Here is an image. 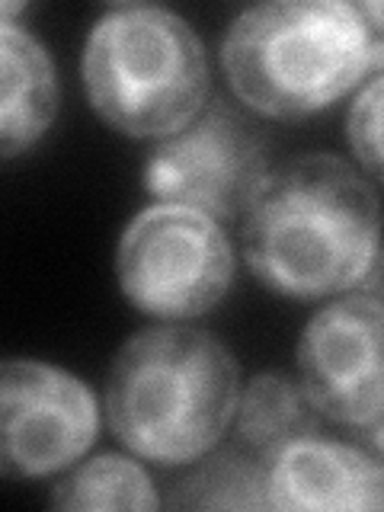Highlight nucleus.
Wrapping results in <instances>:
<instances>
[{
	"instance_id": "1",
	"label": "nucleus",
	"mask_w": 384,
	"mask_h": 512,
	"mask_svg": "<svg viewBox=\"0 0 384 512\" xmlns=\"http://www.w3.org/2000/svg\"><path fill=\"white\" fill-rule=\"evenodd\" d=\"M381 247V205L365 176L333 154L269 170L244 215V260L285 298L356 288Z\"/></svg>"
},
{
	"instance_id": "2",
	"label": "nucleus",
	"mask_w": 384,
	"mask_h": 512,
	"mask_svg": "<svg viewBox=\"0 0 384 512\" xmlns=\"http://www.w3.org/2000/svg\"><path fill=\"white\" fill-rule=\"evenodd\" d=\"M221 64L240 103L269 119H301L384 74V36L359 4L269 0L234 16Z\"/></svg>"
},
{
	"instance_id": "3",
	"label": "nucleus",
	"mask_w": 384,
	"mask_h": 512,
	"mask_svg": "<svg viewBox=\"0 0 384 512\" xmlns=\"http://www.w3.org/2000/svg\"><path fill=\"white\" fill-rule=\"evenodd\" d=\"M240 368L215 336L151 327L132 336L106 378V423L128 452L176 468L205 458L237 416Z\"/></svg>"
},
{
	"instance_id": "4",
	"label": "nucleus",
	"mask_w": 384,
	"mask_h": 512,
	"mask_svg": "<svg viewBox=\"0 0 384 512\" xmlns=\"http://www.w3.org/2000/svg\"><path fill=\"white\" fill-rule=\"evenodd\" d=\"M80 74L93 112L128 138L180 132L208 106L212 90L196 29L154 4L106 10L87 36Z\"/></svg>"
},
{
	"instance_id": "5",
	"label": "nucleus",
	"mask_w": 384,
	"mask_h": 512,
	"mask_svg": "<svg viewBox=\"0 0 384 512\" xmlns=\"http://www.w3.org/2000/svg\"><path fill=\"white\" fill-rule=\"evenodd\" d=\"M125 301L148 317H202L234 282V247L215 218L157 202L125 224L116 247Z\"/></svg>"
},
{
	"instance_id": "6",
	"label": "nucleus",
	"mask_w": 384,
	"mask_h": 512,
	"mask_svg": "<svg viewBox=\"0 0 384 512\" xmlns=\"http://www.w3.org/2000/svg\"><path fill=\"white\" fill-rule=\"evenodd\" d=\"M266 176L263 135L221 100L208 103L144 160V189L154 202L192 208L218 224L244 218Z\"/></svg>"
},
{
	"instance_id": "7",
	"label": "nucleus",
	"mask_w": 384,
	"mask_h": 512,
	"mask_svg": "<svg viewBox=\"0 0 384 512\" xmlns=\"http://www.w3.org/2000/svg\"><path fill=\"white\" fill-rule=\"evenodd\" d=\"M100 429L84 381L39 359H7L0 372V468L13 480L74 468Z\"/></svg>"
},
{
	"instance_id": "8",
	"label": "nucleus",
	"mask_w": 384,
	"mask_h": 512,
	"mask_svg": "<svg viewBox=\"0 0 384 512\" xmlns=\"http://www.w3.org/2000/svg\"><path fill=\"white\" fill-rule=\"evenodd\" d=\"M298 381L314 410L365 429L384 413V304L349 292L320 308L295 349Z\"/></svg>"
},
{
	"instance_id": "9",
	"label": "nucleus",
	"mask_w": 384,
	"mask_h": 512,
	"mask_svg": "<svg viewBox=\"0 0 384 512\" xmlns=\"http://www.w3.org/2000/svg\"><path fill=\"white\" fill-rule=\"evenodd\" d=\"M272 509H384V464L362 448L298 439L269 461Z\"/></svg>"
},
{
	"instance_id": "10",
	"label": "nucleus",
	"mask_w": 384,
	"mask_h": 512,
	"mask_svg": "<svg viewBox=\"0 0 384 512\" xmlns=\"http://www.w3.org/2000/svg\"><path fill=\"white\" fill-rule=\"evenodd\" d=\"M0 151L16 157L29 151L55 122L58 74L45 45L13 20H0Z\"/></svg>"
},
{
	"instance_id": "11",
	"label": "nucleus",
	"mask_w": 384,
	"mask_h": 512,
	"mask_svg": "<svg viewBox=\"0 0 384 512\" xmlns=\"http://www.w3.org/2000/svg\"><path fill=\"white\" fill-rule=\"evenodd\" d=\"M317 410L304 394L301 381L266 372L256 375L237 404V436L253 455L272 461L285 445L308 439L317 432Z\"/></svg>"
},
{
	"instance_id": "12",
	"label": "nucleus",
	"mask_w": 384,
	"mask_h": 512,
	"mask_svg": "<svg viewBox=\"0 0 384 512\" xmlns=\"http://www.w3.org/2000/svg\"><path fill=\"white\" fill-rule=\"evenodd\" d=\"M55 509H157V490L148 471L125 455H96L77 468H68L55 490Z\"/></svg>"
},
{
	"instance_id": "13",
	"label": "nucleus",
	"mask_w": 384,
	"mask_h": 512,
	"mask_svg": "<svg viewBox=\"0 0 384 512\" xmlns=\"http://www.w3.org/2000/svg\"><path fill=\"white\" fill-rule=\"evenodd\" d=\"M170 506L183 509H272L269 461L260 455L221 452L176 484Z\"/></svg>"
},
{
	"instance_id": "14",
	"label": "nucleus",
	"mask_w": 384,
	"mask_h": 512,
	"mask_svg": "<svg viewBox=\"0 0 384 512\" xmlns=\"http://www.w3.org/2000/svg\"><path fill=\"white\" fill-rule=\"evenodd\" d=\"M346 138L359 167L384 186V74L359 87L346 116Z\"/></svg>"
},
{
	"instance_id": "15",
	"label": "nucleus",
	"mask_w": 384,
	"mask_h": 512,
	"mask_svg": "<svg viewBox=\"0 0 384 512\" xmlns=\"http://www.w3.org/2000/svg\"><path fill=\"white\" fill-rule=\"evenodd\" d=\"M352 292H362V295H368V298H375V301L384 304V244L378 247L375 260L368 263L365 276L359 279V285L352 288Z\"/></svg>"
},
{
	"instance_id": "16",
	"label": "nucleus",
	"mask_w": 384,
	"mask_h": 512,
	"mask_svg": "<svg viewBox=\"0 0 384 512\" xmlns=\"http://www.w3.org/2000/svg\"><path fill=\"white\" fill-rule=\"evenodd\" d=\"M365 445H368V452H372L384 464V413L378 416L375 423L365 426Z\"/></svg>"
},
{
	"instance_id": "17",
	"label": "nucleus",
	"mask_w": 384,
	"mask_h": 512,
	"mask_svg": "<svg viewBox=\"0 0 384 512\" xmlns=\"http://www.w3.org/2000/svg\"><path fill=\"white\" fill-rule=\"evenodd\" d=\"M362 13L368 16V23H372L381 36H384V0H368V4H359Z\"/></svg>"
}]
</instances>
